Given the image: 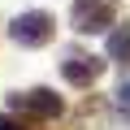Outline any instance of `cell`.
<instances>
[{"label":"cell","instance_id":"1","mask_svg":"<svg viewBox=\"0 0 130 130\" xmlns=\"http://www.w3.org/2000/svg\"><path fill=\"white\" fill-rule=\"evenodd\" d=\"M52 35H56V18L43 13V9L18 13V18L9 22V39L22 43V48H43V43H52Z\"/></svg>","mask_w":130,"mask_h":130},{"label":"cell","instance_id":"2","mask_svg":"<svg viewBox=\"0 0 130 130\" xmlns=\"http://www.w3.org/2000/svg\"><path fill=\"white\" fill-rule=\"evenodd\" d=\"M9 108L13 113H26V117H39V121H52L65 113V100L48 87H35V91H22V95H9Z\"/></svg>","mask_w":130,"mask_h":130},{"label":"cell","instance_id":"3","mask_svg":"<svg viewBox=\"0 0 130 130\" xmlns=\"http://www.w3.org/2000/svg\"><path fill=\"white\" fill-rule=\"evenodd\" d=\"M70 18H74V30H83V35H100V30L113 26V5H108V0H74Z\"/></svg>","mask_w":130,"mask_h":130},{"label":"cell","instance_id":"4","mask_svg":"<svg viewBox=\"0 0 130 130\" xmlns=\"http://www.w3.org/2000/svg\"><path fill=\"white\" fill-rule=\"evenodd\" d=\"M61 74H65V83H74V87H91L104 74V61L100 56H87V52H65Z\"/></svg>","mask_w":130,"mask_h":130},{"label":"cell","instance_id":"5","mask_svg":"<svg viewBox=\"0 0 130 130\" xmlns=\"http://www.w3.org/2000/svg\"><path fill=\"white\" fill-rule=\"evenodd\" d=\"M108 56H113L117 65H130V26H117V30L108 35Z\"/></svg>","mask_w":130,"mask_h":130},{"label":"cell","instance_id":"6","mask_svg":"<svg viewBox=\"0 0 130 130\" xmlns=\"http://www.w3.org/2000/svg\"><path fill=\"white\" fill-rule=\"evenodd\" d=\"M0 130H26V121H18V117H9V113H0Z\"/></svg>","mask_w":130,"mask_h":130},{"label":"cell","instance_id":"7","mask_svg":"<svg viewBox=\"0 0 130 130\" xmlns=\"http://www.w3.org/2000/svg\"><path fill=\"white\" fill-rule=\"evenodd\" d=\"M121 104H126V108H130V83H126V87H121Z\"/></svg>","mask_w":130,"mask_h":130}]
</instances>
